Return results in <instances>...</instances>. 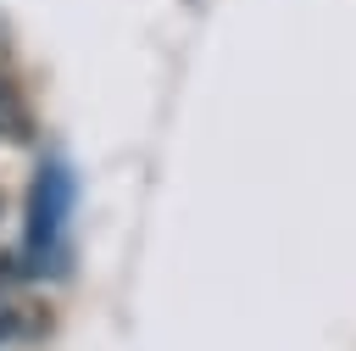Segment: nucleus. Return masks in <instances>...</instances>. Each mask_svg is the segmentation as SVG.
I'll use <instances>...</instances> for the list:
<instances>
[{
	"label": "nucleus",
	"instance_id": "obj_3",
	"mask_svg": "<svg viewBox=\"0 0 356 351\" xmlns=\"http://www.w3.org/2000/svg\"><path fill=\"white\" fill-rule=\"evenodd\" d=\"M17 134H22V106H17L11 84L0 78V139H17Z\"/></svg>",
	"mask_w": 356,
	"mask_h": 351
},
{
	"label": "nucleus",
	"instance_id": "obj_2",
	"mask_svg": "<svg viewBox=\"0 0 356 351\" xmlns=\"http://www.w3.org/2000/svg\"><path fill=\"white\" fill-rule=\"evenodd\" d=\"M44 334H50V312L33 295L0 290V345H33Z\"/></svg>",
	"mask_w": 356,
	"mask_h": 351
},
{
	"label": "nucleus",
	"instance_id": "obj_4",
	"mask_svg": "<svg viewBox=\"0 0 356 351\" xmlns=\"http://www.w3.org/2000/svg\"><path fill=\"white\" fill-rule=\"evenodd\" d=\"M0 217H6V189H0Z\"/></svg>",
	"mask_w": 356,
	"mask_h": 351
},
{
	"label": "nucleus",
	"instance_id": "obj_1",
	"mask_svg": "<svg viewBox=\"0 0 356 351\" xmlns=\"http://www.w3.org/2000/svg\"><path fill=\"white\" fill-rule=\"evenodd\" d=\"M67 212H72V178L61 162H44L28 195V256L33 267H56L67 251Z\"/></svg>",
	"mask_w": 356,
	"mask_h": 351
}]
</instances>
